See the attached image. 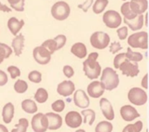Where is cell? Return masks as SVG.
Listing matches in <instances>:
<instances>
[{
  "instance_id": "5",
  "label": "cell",
  "mask_w": 149,
  "mask_h": 132,
  "mask_svg": "<svg viewBox=\"0 0 149 132\" xmlns=\"http://www.w3.org/2000/svg\"><path fill=\"white\" fill-rule=\"evenodd\" d=\"M90 42L92 46L96 49L102 50L107 47L110 43V36L104 32H95L91 35Z\"/></svg>"
},
{
  "instance_id": "43",
  "label": "cell",
  "mask_w": 149,
  "mask_h": 132,
  "mask_svg": "<svg viewBox=\"0 0 149 132\" xmlns=\"http://www.w3.org/2000/svg\"><path fill=\"white\" fill-rule=\"evenodd\" d=\"M121 49H122V46H121L120 43L118 41H114L110 45V52L112 53H116L119 51H120Z\"/></svg>"
},
{
  "instance_id": "32",
  "label": "cell",
  "mask_w": 149,
  "mask_h": 132,
  "mask_svg": "<svg viewBox=\"0 0 149 132\" xmlns=\"http://www.w3.org/2000/svg\"><path fill=\"white\" fill-rule=\"evenodd\" d=\"M42 46L45 47L52 54L54 53L57 50H58V46H57V42L54 40V39H47L45 40V42L42 43L41 45Z\"/></svg>"
},
{
  "instance_id": "9",
  "label": "cell",
  "mask_w": 149,
  "mask_h": 132,
  "mask_svg": "<svg viewBox=\"0 0 149 132\" xmlns=\"http://www.w3.org/2000/svg\"><path fill=\"white\" fill-rule=\"evenodd\" d=\"M33 58L40 65H46L50 62L52 53L44 46H37L33 49Z\"/></svg>"
},
{
  "instance_id": "18",
  "label": "cell",
  "mask_w": 149,
  "mask_h": 132,
  "mask_svg": "<svg viewBox=\"0 0 149 132\" xmlns=\"http://www.w3.org/2000/svg\"><path fill=\"white\" fill-rule=\"evenodd\" d=\"M48 120V129L55 131L62 126V117L57 113H47L45 114Z\"/></svg>"
},
{
  "instance_id": "19",
  "label": "cell",
  "mask_w": 149,
  "mask_h": 132,
  "mask_svg": "<svg viewBox=\"0 0 149 132\" xmlns=\"http://www.w3.org/2000/svg\"><path fill=\"white\" fill-rule=\"evenodd\" d=\"M123 22L127 25H128V27L132 31H138V30H141L144 25V16H143V14H141V15H137L133 19L124 18Z\"/></svg>"
},
{
  "instance_id": "15",
  "label": "cell",
  "mask_w": 149,
  "mask_h": 132,
  "mask_svg": "<svg viewBox=\"0 0 149 132\" xmlns=\"http://www.w3.org/2000/svg\"><path fill=\"white\" fill-rule=\"evenodd\" d=\"M75 91V85L71 81H64L57 87V92L62 96H70Z\"/></svg>"
},
{
  "instance_id": "38",
  "label": "cell",
  "mask_w": 149,
  "mask_h": 132,
  "mask_svg": "<svg viewBox=\"0 0 149 132\" xmlns=\"http://www.w3.org/2000/svg\"><path fill=\"white\" fill-rule=\"evenodd\" d=\"M65 102L63 100H57L52 104V109L55 112H62L65 109Z\"/></svg>"
},
{
  "instance_id": "13",
  "label": "cell",
  "mask_w": 149,
  "mask_h": 132,
  "mask_svg": "<svg viewBox=\"0 0 149 132\" xmlns=\"http://www.w3.org/2000/svg\"><path fill=\"white\" fill-rule=\"evenodd\" d=\"M73 102L77 107L81 109H86L90 104V100L88 96L86 95V92L82 89H79L75 91L73 96Z\"/></svg>"
},
{
  "instance_id": "36",
  "label": "cell",
  "mask_w": 149,
  "mask_h": 132,
  "mask_svg": "<svg viewBox=\"0 0 149 132\" xmlns=\"http://www.w3.org/2000/svg\"><path fill=\"white\" fill-rule=\"evenodd\" d=\"M28 79L30 81H31L33 83H39L42 81V74L40 72L34 70V71H31L29 73Z\"/></svg>"
},
{
  "instance_id": "52",
  "label": "cell",
  "mask_w": 149,
  "mask_h": 132,
  "mask_svg": "<svg viewBox=\"0 0 149 132\" xmlns=\"http://www.w3.org/2000/svg\"><path fill=\"white\" fill-rule=\"evenodd\" d=\"M122 132H128V131H127V130H126V129L124 128V129H123V131H122Z\"/></svg>"
},
{
  "instance_id": "44",
  "label": "cell",
  "mask_w": 149,
  "mask_h": 132,
  "mask_svg": "<svg viewBox=\"0 0 149 132\" xmlns=\"http://www.w3.org/2000/svg\"><path fill=\"white\" fill-rule=\"evenodd\" d=\"M63 73L67 78H72L74 75V69L71 66L66 65L63 67Z\"/></svg>"
},
{
  "instance_id": "21",
  "label": "cell",
  "mask_w": 149,
  "mask_h": 132,
  "mask_svg": "<svg viewBox=\"0 0 149 132\" xmlns=\"http://www.w3.org/2000/svg\"><path fill=\"white\" fill-rule=\"evenodd\" d=\"M24 46V34H18L16 35L11 42L12 49L14 50V53L16 56H20L22 54V51Z\"/></svg>"
},
{
  "instance_id": "35",
  "label": "cell",
  "mask_w": 149,
  "mask_h": 132,
  "mask_svg": "<svg viewBox=\"0 0 149 132\" xmlns=\"http://www.w3.org/2000/svg\"><path fill=\"white\" fill-rule=\"evenodd\" d=\"M16 126V129H13L11 132H26L27 128L29 126V122L25 118H21L19 119L18 124Z\"/></svg>"
},
{
  "instance_id": "30",
  "label": "cell",
  "mask_w": 149,
  "mask_h": 132,
  "mask_svg": "<svg viewBox=\"0 0 149 132\" xmlns=\"http://www.w3.org/2000/svg\"><path fill=\"white\" fill-rule=\"evenodd\" d=\"M34 98L38 103H44L48 99V93L45 88H40L36 91V93L34 95Z\"/></svg>"
},
{
  "instance_id": "40",
  "label": "cell",
  "mask_w": 149,
  "mask_h": 132,
  "mask_svg": "<svg viewBox=\"0 0 149 132\" xmlns=\"http://www.w3.org/2000/svg\"><path fill=\"white\" fill-rule=\"evenodd\" d=\"M7 71L9 72L11 79H16L17 77H19L21 74V72L19 68L16 66H10L7 67Z\"/></svg>"
},
{
  "instance_id": "25",
  "label": "cell",
  "mask_w": 149,
  "mask_h": 132,
  "mask_svg": "<svg viewBox=\"0 0 149 132\" xmlns=\"http://www.w3.org/2000/svg\"><path fill=\"white\" fill-rule=\"evenodd\" d=\"M12 53V49L6 44L0 42V64L5 60L8 59Z\"/></svg>"
},
{
  "instance_id": "28",
  "label": "cell",
  "mask_w": 149,
  "mask_h": 132,
  "mask_svg": "<svg viewBox=\"0 0 149 132\" xmlns=\"http://www.w3.org/2000/svg\"><path fill=\"white\" fill-rule=\"evenodd\" d=\"M108 3H109L108 0H96L93 6V11L95 14H100L101 12L104 11Z\"/></svg>"
},
{
  "instance_id": "24",
  "label": "cell",
  "mask_w": 149,
  "mask_h": 132,
  "mask_svg": "<svg viewBox=\"0 0 149 132\" xmlns=\"http://www.w3.org/2000/svg\"><path fill=\"white\" fill-rule=\"evenodd\" d=\"M22 109L24 112L29 114H34L38 111V106L36 105L35 102L30 99H26L22 102L21 103Z\"/></svg>"
},
{
  "instance_id": "16",
  "label": "cell",
  "mask_w": 149,
  "mask_h": 132,
  "mask_svg": "<svg viewBox=\"0 0 149 132\" xmlns=\"http://www.w3.org/2000/svg\"><path fill=\"white\" fill-rule=\"evenodd\" d=\"M129 7L134 13L141 15L148 10V0H131L129 2Z\"/></svg>"
},
{
  "instance_id": "14",
  "label": "cell",
  "mask_w": 149,
  "mask_h": 132,
  "mask_svg": "<svg viewBox=\"0 0 149 132\" xmlns=\"http://www.w3.org/2000/svg\"><path fill=\"white\" fill-rule=\"evenodd\" d=\"M120 116L123 120L127 122H131L137 117H140L139 112L131 105H125L120 109Z\"/></svg>"
},
{
  "instance_id": "51",
  "label": "cell",
  "mask_w": 149,
  "mask_h": 132,
  "mask_svg": "<svg viewBox=\"0 0 149 132\" xmlns=\"http://www.w3.org/2000/svg\"><path fill=\"white\" fill-rule=\"evenodd\" d=\"M75 132H86L84 130H79V131H77Z\"/></svg>"
},
{
  "instance_id": "8",
  "label": "cell",
  "mask_w": 149,
  "mask_h": 132,
  "mask_svg": "<svg viewBox=\"0 0 149 132\" xmlns=\"http://www.w3.org/2000/svg\"><path fill=\"white\" fill-rule=\"evenodd\" d=\"M31 127L34 132H45L48 130V120L45 114L38 113L31 119Z\"/></svg>"
},
{
  "instance_id": "31",
  "label": "cell",
  "mask_w": 149,
  "mask_h": 132,
  "mask_svg": "<svg viewBox=\"0 0 149 132\" xmlns=\"http://www.w3.org/2000/svg\"><path fill=\"white\" fill-rule=\"evenodd\" d=\"M113 124L107 121H102L99 123L95 128V132H112Z\"/></svg>"
},
{
  "instance_id": "53",
  "label": "cell",
  "mask_w": 149,
  "mask_h": 132,
  "mask_svg": "<svg viewBox=\"0 0 149 132\" xmlns=\"http://www.w3.org/2000/svg\"><path fill=\"white\" fill-rule=\"evenodd\" d=\"M122 1H127V0H122Z\"/></svg>"
},
{
  "instance_id": "42",
  "label": "cell",
  "mask_w": 149,
  "mask_h": 132,
  "mask_svg": "<svg viewBox=\"0 0 149 132\" xmlns=\"http://www.w3.org/2000/svg\"><path fill=\"white\" fill-rule=\"evenodd\" d=\"M117 34L120 40H124L127 38L128 34V28L127 26H122L119 29H117Z\"/></svg>"
},
{
  "instance_id": "45",
  "label": "cell",
  "mask_w": 149,
  "mask_h": 132,
  "mask_svg": "<svg viewBox=\"0 0 149 132\" xmlns=\"http://www.w3.org/2000/svg\"><path fill=\"white\" fill-rule=\"evenodd\" d=\"M93 3V0H86L83 4H79L78 7H79V9H81L84 12H86V11H88V9L92 6Z\"/></svg>"
},
{
  "instance_id": "27",
  "label": "cell",
  "mask_w": 149,
  "mask_h": 132,
  "mask_svg": "<svg viewBox=\"0 0 149 132\" xmlns=\"http://www.w3.org/2000/svg\"><path fill=\"white\" fill-rule=\"evenodd\" d=\"M120 11H121V14L124 16V18H126V19H133L137 16L135 13H134L131 11V9L129 7V2H125L121 5Z\"/></svg>"
},
{
  "instance_id": "2",
  "label": "cell",
  "mask_w": 149,
  "mask_h": 132,
  "mask_svg": "<svg viewBox=\"0 0 149 132\" xmlns=\"http://www.w3.org/2000/svg\"><path fill=\"white\" fill-rule=\"evenodd\" d=\"M100 81L104 85L105 89L111 91L119 86L120 79L115 70H113L112 67H106L102 72Z\"/></svg>"
},
{
  "instance_id": "34",
  "label": "cell",
  "mask_w": 149,
  "mask_h": 132,
  "mask_svg": "<svg viewBox=\"0 0 149 132\" xmlns=\"http://www.w3.org/2000/svg\"><path fill=\"white\" fill-rule=\"evenodd\" d=\"M10 7L17 11H24V0H7Z\"/></svg>"
},
{
  "instance_id": "12",
  "label": "cell",
  "mask_w": 149,
  "mask_h": 132,
  "mask_svg": "<svg viewBox=\"0 0 149 132\" xmlns=\"http://www.w3.org/2000/svg\"><path fill=\"white\" fill-rule=\"evenodd\" d=\"M65 120L66 125L68 127H70V128H72V129L79 127L83 123L81 115L79 112H76V111L68 112L66 114V116H65Z\"/></svg>"
},
{
  "instance_id": "23",
  "label": "cell",
  "mask_w": 149,
  "mask_h": 132,
  "mask_svg": "<svg viewBox=\"0 0 149 132\" xmlns=\"http://www.w3.org/2000/svg\"><path fill=\"white\" fill-rule=\"evenodd\" d=\"M3 120L5 124H10L14 116V106L11 103H8L3 108Z\"/></svg>"
},
{
  "instance_id": "26",
  "label": "cell",
  "mask_w": 149,
  "mask_h": 132,
  "mask_svg": "<svg viewBox=\"0 0 149 132\" xmlns=\"http://www.w3.org/2000/svg\"><path fill=\"white\" fill-rule=\"evenodd\" d=\"M126 57L128 60L133 61V62H140L143 60V55L141 53L134 52L131 49V47L127 48V51L126 53Z\"/></svg>"
},
{
  "instance_id": "3",
  "label": "cell",
  "mask_w": 149,
  "mask_h": 132,
  "mask_svg": "<svg viewBox=\"0 0 149 132\" xmlns=\"http://www.w3.org/2000/svg\"><path fill=\"white\" fill-rule=\"evenodd\" d=\"M71 13V9L69 4L65 1H58L55 3L52 9L51 14L52 16L58 21H63L66 19Z\"/></svg>"
},
{
  "instance_id": "29",
  "label": "cell",
  "mask_w": 149,
  "mask_h": 132,
  "mask_svg": "<svg viewBox=\"0 0 149 132\" xmlns=\"http://www.w3.org/2000/svg\"><path fill=\"white\" fill-rule=\"evenodd\" d=\"M81 115L84 116V123L86 124V122L88 121L89 125H93L94 121H95V111L93 110H85L83 111H81Z\"/></svg>"
},
{
  "instance_id": "48",
  "label": "cell",
  "mask_w": 149,
  "mask_h": 132,
  "mask_svg": "<svg viewBox=\"0 0 149 132\" xmlns=\"http://www.w3.org/2000/svg\"><path fill=\"white\" fill-rule=\"evenodd\" d=\"M0 11H3V12H10L11 11V9L10 7H8L7 5L0 3Z\"/></svg>"
},
{
  "instance_id": "41",
  "label": "cell",
  "mask_w": 149,
  "mask_h": 132,
  "mask_svg": "<svg viewBox=\"0 0 149 132\" xmlns=\"http://www.w3.org/2000/svg\"><path fill=\"white\" fill-rule=\"evenodd\" d=\"M54 40L57 42V46H58V50L61 49L66 43V37L63 34H59L58 36H56L54 38Z\"/></svg>"
},
{
  "instance_id": "20",
  "label": "cell",
  "mask_w": 149,
  "mask_h": 132,
  "mask_svg": "<svg viewBox=\"0 0 149 132\" xmlns=\"http://www.w3.org/2000/svg\"><path fill=\"white\" fill-rule=\"evenodd\" d=\"M24 25V19L18 20L17 18L12 17L10 18H9L8 22H7V26L8 29L10 30V32L12 33V35L16 36L17 35V33L20 32V30L22 29V27Z\"/></svg>"
},
{
  "instance_id": "50",
  "label": "cell",
  "mask_w": 149,
  "mask_h": 132,
  "mask_svg": "<svg viewBox=\"0 0 149 132\" xmlns=\"http://www.w3.org/2000/svg\"><path fill=\"white\" fill-rule=\"evenodd\" d=\"M145 25H146V26H148V14L146 15V19H145Z\"/></svg>"
},
{
  "instance_id": "6",
  "label": "cell",
  "mask_w": 149,
  "mask_h": 132,
  "mask_svg": "<svg viewBox=\"0 0 149 132\" xmlns=\"http://www.w3.org/2000/svg\"><path fill=\"white\" fill-rule=\"evenodd\" d=\"M128 100L131 103L137 106L144 105L148 101V95L141 88H133L129 90L127 94Z\"/></svg>"
},
{
  "instance_id": "17",
  "label": "cell",
  "mask_w": 149,
  "mask_h": 132,
  "mask_svg": "<svg viewBox=\"0 0 149 132\" xmlns=\"http://www.w3.org/2000/svg\"><path fill=\"white\" fill-rule=\"evenodd\" d=\"M100 107L101 109V111L107 120H113L114 119V111L113 109V106L111 103L107 99V98H102L100 99Z\"/></svg>"
},
{
  "instance_id": "46",
  "label": "cell",
  "mask_w": 149,
  "mask_h": 132,
  "mask_svg": "<svg viewBox=\"0 0 149 132\" xmlns=\"http://www.w3.org/2000/svg\"><path fill=\"white\" fill-rule=\"evenodd\" d=\"M8 81V77H7V74L0 70V86H4Z\"/></svg>"
},
{
  "instance_id": "37",
  "label": "cell",
  "mask_w": 149,
  "mask_h": 132,
  "mask_svg": "<svg viewBox=\"0 0 149 132\" xmlns=\"http://www.w3.org/2000/svg\"><path fill=\"white\" fill-rule=\"evenodd\" d=\"M142 128H143V124L141 121H138L133 124H128L125 127V129L128 132H141Z\"/></svg>"
},
{
  "instance_id": "49",
  "label": "cell",
  "mask_w": 149,
  "mask_h": 132,
  "mask_svg": "<svg viewBox=\"0 0 149 132\" xmlns=\"http://www.w3.org/2000/svg\"><path fill=\"white\" fill-rule=\"evenodd\" d=\"M0 132H9V131H8V130H7V128H6L5 126H3V125L0 124Z\"/></svg>"
},
{
  "instance_id": "10",
  "label": "cell",
  "mask_w": 149,
  "mask_h": 132,
  "mask_svg": "<svg viewBox=\"0 0 149 132\" xmlns=\"http://www.w3.org/2000/svg\"><path fill=\"white\" fill-rule=\"evenodd\" d=\"M119 69L124 75L128 77H135L139 74V65L137 62H133L128 60L127 59L125 60L120 66Z\"/></svg>"
},
{
  "instance_id": "1",
  "label": "cell",
  "mask_w": 149,
  "mask_h": 132,
  "mask_svg": "<svg viewBox=\"0 0 149 132\" xmlns=\"http://www.w3.org/2000/svg\"><path fill=\"white\" fill-rule=\"evenodd\" d=\"M99 57L98 53H91L87 59L83 62V70L86 77L90 80L97 79L101 73V66L97 61Z\"/></svg>"
},
{
  "instance_id": "33",
  "label": "cell",
  "mask_w": 149,
  "mask_h": 132,
  "mask_svg": "<svg viewBox=\"0 0 149 132\" xmlns=\"http://www.w3.org/2000/svg\"><path fill=\"white\" fill-rule=\"evenodd\" d=\"M28 89V84L23 80H17L14 84V90L18 94H24Z\"/></svg>"
},
{
  "instance_id": "39",
  "label": "cell",
  "mask_w": 149,
  "mask_h": 132,
  "mask_svg": "<svg viewBox=\"0 0 149 132\" xmlns=\"http://www.w3.org/2000/svg\"><path fill=\"white\" fill-rule=\"evenodd\" d=\"M127 60V57H126V53H120V54H117L115 56V58L113 59V66L116 69H119L120 64L125 60Z\"/></svg>"
},
{
  "instance_id": "47",
  "label": "cell",
  "mask_w": 149,
  "mask_h": 132,
  "mask_svg": "<svg viewBox=\"0 0 149 132\" xmlns=\"http://www.w3.org/2000/svg\"><path fill=\"white\" fill-rule=\"evenodd\" d=\"M148 74H147L145 76H144V78L142 79V81H141V86H142V88H144L145 89H148Z\"/></svg>"
},
{
  "instance_id": "22",
  "label": "cell",
  "mask_w": 149,
  "mask_h": 132,
  "mask_svg": "<svg viewBox=\"0 0 149 132\" xmlns=\"http://www.w3.org/2000/svg\"><path fill=\"white\" fill-rule=\"evenodd\" d=\"M71 53L79 59H84L87 55V49L84 43L77 42L71 47Z\"/></svg>"
},
{
  "instance_id": "7",
  "label": "cell",
  "mask_w": 149,
  "mask_h": 132,
  "mask_svg": "<svg viewBox=\"0 0 149 132\" xmlns=\"http://www.w3.org/2000/svg\"><path fill=\"white\" fill-rule=\"evenodd\" d=\"M103 22L108 28L114 29L118 28L121 25L122 18L119 12L113 10H109L104 13Z\"/></svg>"
},
{
  "instance_id": "4",
  "label": "cell",
  "mask_w": 149,
  "mask_h": 132,
  "mask_svg": "<svg viewBox=\"0 0 149 132\" xmlns=\"http://www.w3.org/2000/svg\"><path fill=\"white\" fill-rule=\"evenodd\" d=\"M128 45L133 48L148 49V35L147 32H135L128 37Z\"/></svg>"
},
{
  "instance_id": "11",
  "label": "cell",
  "mask_w": 149,
  "mask_h": 132,
  "mask_svg": "<svg viewBox=\"0 0 149 132\" xmlns=\"http://www.w3.org/2000/svg\"><path fill=\"white\" fill-rule=\"evenodd\" d=\"M105 90L106 89H105V87L102 84V82L98 81L91 82L87 87V93H88L89 96L93 97V98L100 97L104 94Z\"/></svg>"
}]
</instances>
